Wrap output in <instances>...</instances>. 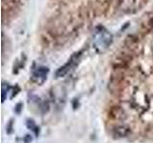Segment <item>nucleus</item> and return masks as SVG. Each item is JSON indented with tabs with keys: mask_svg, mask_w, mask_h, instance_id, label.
<instances>
[{
	"mask_svg": "<svg viewBox=\"0 0 153 143\" xmlns=\"http://www.w3.org/2000/svg\"><path fill=\"white\" fill-rule=\"evenodd\" d=\"M112 35L102 27H98L93 33V44L96 50L100 52L107 50L112 43Z\"/></svg>",
	"mask_w": 153,
	"mask_h": 143,
	"instance_id": "nucleus-1",
	"label": "nucleus"
},
{
	"mask_svg": "<svg viewBox=\"0 0 153 143\" xmlns=\"http://www.w3.org/2000/svg\"><path fill=\"white\" fill-rule=\"evenodd\" d=\"M48 69L47 68H38L36 71L33 72V80L37 83H43L47 78Z\"/></svg>",
	"mask_w": 153,
	"mask_h": 143,
	"instance_id": "nucleus-2",
	"label": "nucleus"
},
{
	"mask_svg": "<svg viewBox=\"0 0 153 143\" xmlns=\"http://www.w3.org/2000/svg\"><path fill=\"white\" fill-rule=\"evenodd\" d=\"M74 63H75V61H74L73 58H72L66 65H64L63 67H61V68H59V70H57L56 73V77H62V76H64V75L71 70L72 67L74 66Z\"/></svg>",
	"mask_w": 153,
	"mask_h": 143,
	"instance_id": "nucleus-3",
	"label": "nucleus"
},
{
	"mask_svg": "<svg viewBox=\"0 0 153 143\" xmlns=\"http://www.w3.org/2000/svg\"><path fill=\"white\" fill-rule=\"evenodd\" d=\"M129 133H130V130H129L128 128L124 127V126H120L114 130V136L123 137V136H126Z\"/></svg>",
	"mask_w": 153,
	"mask_h": 143,
	"instance_id": "nucleus-4",
	"label": "nucleus"
},
{
	"mask_svg": "<svg viewBox=\"0 0 153 143\" xmlns=\"http://www.w3.org/2000/svg\"><path fill=\"white\" fill-rule=\"evenodd\" d=\"M27 126L30 128V129H32L33 131H35L36 132V135H37L38 133V129H37V127L36 126V124H35V122L33 121H28L27 122Z\"/></svg>",
	"mask_w": 153,
	"mask_h": 143,
	"instance_id": "nucleus-5",
	"label": "nucleus"
},
{
	"mask_svg": "<svg viewBox=\"0 0 153 143\" xmlns=\"http://www.w3.org/2000/svg\"><path fill=\"white\" fill-rule=\"evenodd\" d=\"M24 141H25V143H30L32 141V136H26V137L24 138Z\"/></svg>",
	"mask_w": 153,
	"mask_h": 143,
	"instance_id": "nucleus-6",
	"label": "nucleus"
}]
</instances>
